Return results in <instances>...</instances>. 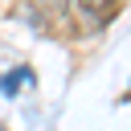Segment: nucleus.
I'll return each mask as SVG.
<instances>
[{
	"label": "nucleus",
	"mask_w": 131,
	"mask_h": 131,
	"mask_svg": "<svg viewBox=\"0 0 131 131\" xmlns=\"http://www.w3.org/2000/svg\"><path fill=\"white\" fill-rule=\"evenodd\" d=\"M74 4H78V12H86V16H106L115 0H74Z\"/></svg>",
	"instance_id": "f257e3e1"
}]
</instances>
